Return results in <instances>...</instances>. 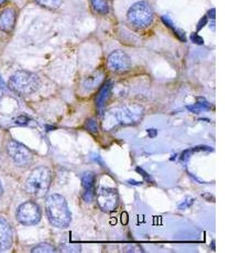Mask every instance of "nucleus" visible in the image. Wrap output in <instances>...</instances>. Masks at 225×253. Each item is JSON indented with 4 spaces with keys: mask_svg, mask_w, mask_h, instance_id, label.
Returning <instances> with one entry per match:
<instances>
[{
    "mask_svg": "<svg viewBox=\"0 0 225 253\" xmlns=\"http://www.w3.org/2000/svg\"><path fill=\"white\" fill-rule=\"evenodd\" d=\"M17 12L14 8H7L0 13V31L9 33L15 29Z\"/></svg>",
    "mask_w": 225,
    "mask_h": 253,
    "instance_id": "9d476101",
    "label": "nucleus"
},
{
    "mask_svg": "<svg viewBox=\"0 0 225 253\" xmlns=\"http://www.w3.org/2000/svg\"><path fill=\"white\" fill-rule=\"evenodd\" d=\"M3 186H2V183H1V181H0V199H1V198H2V196H3Z\"/></svg>",
    "mask_w": 225,
    "mask_h": 253,
    "instance_id": "5701e85b",
    "label": "nucleus"
},
{
    "mask_svg": "<svg viewBox=\"0 0 225 253\" xmlns=\"http://www.w3.org/2000/svg\"><path fill=\"white\" fill-rule=\"evenodd\" d=\"M95 175L92 171H86L82 177V185L84 187L83 199L86 203L93 201L95 197Z\"/></svg>",
    "mask_w": 225,
    "mask_h": 253,
    "instance_id": "9b49d317",
    "label": "nucleus"
},
{
    "mask_svg": "<svg viewBox=\"0 0 225 253\" xmlns=\"http://www.w3.org/2000/svg\"><path fill=\"white\" fill-rule=\"evenodd\" d=\"M207 23H208V18H207V16H203V17L199 20L198 24H197L196 31H197V32H199L200 30H202V27H204Z\"/></svg>",
    "mask_w": 225,
    "mask_h": 253,
    "instance_id": "aec40b11",
    "label": "nucleus"
},
{
    "mask_svg": "<svg viewBox=\"0 0 225 253\" xmlns=\"http://www.w3.org/2000/svg\"><path fill=\"white\" fill-rule=\"evenodd\" d=\"M208 16H210L213 19H215V9H211L208 11Z\"/></svg>",
    "mask_w": 225,
    "mask_h": 253,
    "instance_id": "4be33fe9",
    "label": "nucleus"
},
{
    "mask_svg": "<svg viewBox=\"0 0 225 253\" xmlns=\"http://www.w3.org/2000/svg\"><path fill=\"white\" fill-rule=\"evenodd\" d=\"M85 127H86L87 130H89L91 132L98 131V126H97V124L94 119L87 120L86 123H85Z\"/></svg>",
    "mask_w": 225,
    "mask_h": 253,
    "instance_id": "a211bd4d",
    "label": "nucleus"
},
{
    "mask_svg": "<svg viewBox=\"0 0 225 253\" xmlns=\"http://www.w3.org/2000/svg\"><path fill=\"white\" fill-rule=\"evenodd\" d=\"M161 20L163 21V23L165 24L168 28H170V29L173 31L175 35H176L177 38H179L180 40L182 41V42H187L185 33L182 32V30L176 29V26H174L173 22L171 21L170 18H168L167 16H163L161 18Z\"/></svg>",
    "mask_w": 225,
    "mask_h": 253,
    "instance_id": "4468645a",
    "label": "nucleus"
},
{
    "mask_svg": "<svg viewBox=\"0 0 225 253\" xmlns=\"http://www.w3.org/2000/svg\"><path fill=\"white\" fill-rule=\"evenodd\" d=\"M113 83L112 81H108L104 84V85L101 87V89L99 90L97 96L95 98V102L96 106L99 108H101L105 106V104L107 103L108 99L110 97L112 89Z\"/></svg>",
    "mask_w": 225,
    "mask_h": 253,
    "instance_id": "f8f14e48",
    "label": "nucleus"
},
{
    "mask_svg": "<svg viewBox=\"0 0 225 253\" xmlns=\"http://www.w3.org/2000/svg\"><path fill=\"white\" fill-rule=\"evenodd\" d=\"M107 66L114 72H126L130 69L131 59L126 52L117 50L109 56Z\"/></svg>",
    "mask_w": 225,
    "mask_h": 253,
    "instance_id": "6e6552de",
    "label": "nucleus"
},
{
    "mask_svg": "<svg viewBox=\"0 0 225 253\" xmlns=\"http://www.w3.org/2000/svg\"><path fill=\"white\" fill-rule=\"evenodd\" d=\"M32 253H53L55 248L48 243H40L32 250Z\"/></svg>",
    "mask_w": 225,
    "mask_h": 253,
    "instance_id": "f3484780",
    "label": "nucleus"
},
{
    "mask_svg": "<svg viewBox=\"0 0 225 253\" xmlns=\"http://www.w3.org/2000/svg\"><path fill=\"white\" fill-rule=\"evenodd\" d=\"M190 40L192 41V42L197 45H202L203 44V39H202L199 35L196 34V33H191L190 35Z\"/></svg>",
    "mask_w": 225,
    "mask_h": 253,
    "instance_id": "6ab92c4d",
    "label": "nucleus"
},
{
    "mask_svg": "<svg viewBox=\"0 0 225 253\" xmlns=\"http://www.w3.org/2000/svg\"><path fill=\"white\" fill-rule=\"evenodd\" d=\"M8 0H0V6L3 4V3H6Z\"/></svg>",
    "mask_w": 225,
    "mask_h": 253,
    "instance_id": "b1692460",
    "label": "nucleus"
},
{
    "mask_svg": "<svg viewBox=\"0 0 225 253\" xmlns=\"http://www.w3.org/2000/svg\"><path fill=\"white\" fill-rule=\"evenodd\" d=\"M14 242L13 231L8 220L0 215V253L11 248Z\"/></svg>",
    "mask_w": 225,
    "mask_h": 253,
    "instance_id": "1a4fd4ad",
    "label": "nucleus"
},
{
    "mask_svg": "<svg viewBox=\"0 0 225 253\" xmlns=\"http://www.w3.org/2000/svg\"><path fill=\"white\" fill-rule=\"evenodd\" d=\"M46 215L55 227L64 229L70 225L72 216L66 199L60 194H52L46 200Z\"/></svg>",
    "mask_w": 225,
    "mask_h": 253,
    "instance_id": "f257e3e1",
    "label": "nucleus"
},
{
    "mask_svg": "<svg viewBox=\"0 0 225 253\" xmlns=\"http://www.w3.org/2000/svg\"><path fill=\"white\" fill-rule=\"evenodd\" d=\"M41 218L40 207L32 201L26 202L18 208L16 219L24 225H34L39 223Z\"/></svg>",
    "mask_w": 225,
    "mask_h": 253,
    "instance_id": "423d86ee",
    "label": "nucleus"
},
{
    "mask_svg": "<svg viewBox=\"0 0 225 253\" xmlns=\"http://www.w3.org/2000/svg\"><path fill=\"white\" fill-rule=\"evenodd\" d=\"M64 1V0H36V2L39 5L50 10L58 9L63 4Z\"/></svg>",
    "mask_w": 225,
    "mask_h": 253,
    "instance_id": "2eb2a0df",
    "label": "nucleus"
},
{
    "mask_svg": "<svg viewBox=\"0 0 225 253\" xmlns=\"http://www.w3.org/2000/svg\"><path fill=\"white\" fill-rule=\"evenodd\" d=\"M93 8L95 11L101 14L106 15L109 12V6L107 4L106 0H90Z\"/></svg>",
    "mask_w": 225,
    "mask_h": 253,
    "instance_id": "dca6fc26",
    "label": "nucleus"
},
{
    "mask_svg": "<svg viewBox=\"0 0 225 253\" xmlns=\"http://www.w3.org/2000/svg\"><path fill=\"white\" fill-rule=\"evenodd\" d=\"M104 80V73L96 71L87 77L84 81V86L87 89H94Z\"/></svg>",
    "mask_w": 225,
    "mask_h": 253,
    "instance_id": "ddd939ff",
    "label": "nucleus"
},
{
    "mask_svg": "<svg viewBox=\"0 0 225 253\" xmlns=\"http://www.w3.org/2000/svg\"><path fill=\"white\" fill-rule=\"evenodd\" d=\"M137 171H139V173H141L142 175H143V176L145 177L146 180H148V179H150V176L146 174V172L145 171H144V170H141V168H139V167H138L137 168Z\"/></svg>",
    "mask_w": 225,
    "mask_h": 253,
    "instance_id": "412c9836",
    "label": "nucleus"
},
{
    "mask_svg": "<svg viewBox=\"0 0 225 253\" xmlns=\"http://www.w3.org/2000/svg\"><path fill=\"white\" fill-rule=\"evenodd\" d=\"M97 205L105 212H113L119 205V195L116 190L110 187H101L96 195Z\"/></svg>",
    "mask_w": 225,
    "mask_h": 253,
    "instance_id": "0eeeda50",
    "label": "nucleus"
},
{
    "mask_svg": "<svg viewBox=\"0 0 225 253\" xmlns=\"http://www.w3.org/2000/svg\"><path fill=\"white\" fill-rule=\"evenodd\" d=\"M127 19L137 28H146L153 22V9L147 2H138L127 12Z\"/></svg>",
    "mask_w": 225,
    "mask_h": 253,
    "instance_id": "20e7f679",
    "label": "nucleus"
},
{
    "mask_svg": "<svg viewBox=\"0 0 225 253\" xmlns=\"http://www.w3.org/2000/svg\"><path fill=\"white\" fill-rule=\"evenodd\" d=\"M51 182V170L47 167H38L32 170L26 179L25 190L29 195L40 199L48 193Z\"/></svg>",
    "mask_w": 225,
    "mask_h": 253,
    "instance_id": "f03ea898",
    "label": "nucleus"
},
{
    "mask_svg": "<svg viewBox=\"0 0 225 253\" xmlns=\"http://www.w3.org/2000/svg\"><path fill=\"white\" fill-rule=\"evenodd\" d=\"M7 151L9 157L18 167H29L32 163L34 155L32 150L19 142L10 140L7 144Z\"/></svg>",
    "mask_w": 225,
    "mask_h": 253,
    "instance_id": "39448f33",
    "label": "nucleus"
},
{
    "mask_svg": "<svg viewBox=\"0 0 225 253\" xmlns=\"http://www.w3.org/2000/svg\"><path fill=\"white\" fill-rule=\"evenodd\" d=\"M40 84L38 75L26 70L15 72L8 81L9 89L19 95H32L39 89Z\"/></svg>",
    "mask_w": 225,
    "mask_h": 253,
    "instance_id": "7ed1b4c3",
    "label": "nucleus"
}]
</instances>
